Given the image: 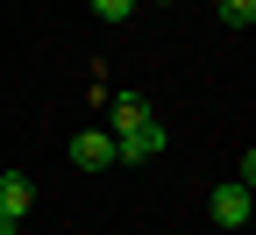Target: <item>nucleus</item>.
<instances>
[{
    "instance_id": "f257e3e1",
    "label": "nucleus",
    "mask_w": 256,
    "mask_h": 235,
    "mask_svg": "<svg viewBox=\"0 0 256 235\" xmlns=\"http://www.w3.org/2000/svg\"><path fill=\"white\" fill-rule=\"evenodd\" d=\"M114 164H150L156 150H164V121L150 114V100L142 93H121L114 100Z\"/></svg>"
},
{
    "instance_id": "f03ea898",
    "label": "nucleus",
    "mask_w": 256,
    "mask_h": 235,
    "mask_svg": "<svg viewBox=\"0 0 256 235\" xmlns=\"http://www.w3.org/2000/svg\"><path fill=\"white\" fill-rule=\"evenodd\" d=\"M72 164L78 171H114V136L107 128H78L72 136Z\"/></svg>"
},
{
    "instance_id": "7ed1b4c3",
    "label": "nucleus",
    "mask_w": 256,
    "mask_h": 235,
    "mask_svg": "<svg viewBox=\"0 0 256 235\" xmlns=\"http://www.w3.org/2000/svg\"><path fill=\"white\" fill-rule=\"evenodd\" d=\"M206 207H214V221H220V228H249V185H242V178L214 185V199H206Z\"/></svg>"
},
{
    "instance_id": "20e7f679",
    "label": "nucleus",
    "mask_w": 256,
    "mask_h": 235,
    "mask_svg": "<svg viewBox=\"0 0 256 235\" xmlns=\"http://www.w3.org/2000/svg\"><path fill=\"white\" fill-rule=\"evenodd\" d=\"M28 207H36V178H22V171H0V221H22Z\"/></svg>"
},
{
    "instance_id": "39448f33",
    "label": "nucleus",
    "mask_w": 256,
    "mask_h": 235,
    "mask_svg": "<svg viewBox=\"0 0 256 235\" xmlns=\"http://www.w3.org/2000/svg\"><path fill=\"white\" fill-rule=\"evenodd\" d=\"M220 22H228V29H249L256 22V0H220Z\"/></svg>"
},
{
    "instance_id": "423d86ee",
    "label": "nucleus",
    "mask_w": 256,
    "mask_h": 235,
    "mask_svg": "<svg viewBox=\"0 0 256 235\" xmlns=\"http://www.w3.org/2000/svg\"><path fill=\"white\" fill-rule=\"evenodd\" d=\"M136 8H142V0H92V15H100V22H128Z\"/></svg>"
}]
</instances>
